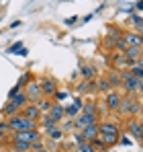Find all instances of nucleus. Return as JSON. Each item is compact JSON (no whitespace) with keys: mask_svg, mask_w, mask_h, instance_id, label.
Segmentation results:
<instances>
[{"mask_svg":"<svg viewBox=\"0 0 143 152\" xmlns=\"http://www.w3.org/2000/svg\"><path fill=\"white\" fill-rule=\"evenodd\" d=\"M121 88L125 91V95L133 97V95L141 93L143 82L137 78V76H133L131 70H121Z\"/></svg>","mask_w":143,"mask_h":152,"instance_id":"f257e3e1","label":"nucleus"},{"mask_svg":"<svg viewBox=\"0 0 143 152\" xmlns=\"http://www.w3.org/2000/svg\"><path fill=\"white\" fill-rule=\"evenodd\" d=\"M4 121H6L10 134H14V132H29V129H39V121H31V119L23 117L21 113L14 115V117H10V119H4Z\"/></svg>","mask_w":143,"mask_h":152,"instance_id":"f03ea898","label":"nucleus"},{"mask_svg":"<svg viewBox=\"0 0 143 152\" xmlns=\"http://www.w3.org/2000/svg\"><path fill=\"white\" fill-rule=\"evenodd\" d=\"M143 111L141 103L137 101V97L133 95V97H129V95H125L123 99H121V105H119V115H127V117H137L139 113Z\"/></svg>","mask_w":143,"mask_h":152,"instance_id":"7ed1b4c3","label":"nucleus"},{"mask_svg":"<svg viewBox=\"0 0 143 152\" xmlns=\"http://www.w3.org/2000/svg\"><path fill=\"white\" fill-rule=\"evenodd\" d=\"M121 99H123V95H121L119 91H110V93H106L104 95V109L106 111H110V113H117L119 111V105H121Z\"/></svg>","mask_w":143,"mask_h":152,"instance_id":"20e7f679","label":"nucleus"},{"mask_svg":"<svg viewBox=\"0 0 143 152\" xmlns=\"http://www.w3.org/2000/svg\"><path fill=\"white\" fill-rule=\"evenodd\" d=\"M92 124H98V115H90V113H80L74 117V129L82 132L86 126H92Z\"/></svg>","mask_w":143,"mask_h":152,"instance_id":"39448f33","label":"nucleus"},{"mask_svg":"<svg viewBox=\"0 0 143 152\" xmlns=\"http://www.w3.org/2000/svg\"><path fill=\"white\" fill-rule=\"evenodd\" d=\"M39 84H41V93H43V97H45V99H53V97H55V93L59 91V88H57V82H55L53 78H49V76L41 78V80H39Z\"/></svg>","mask_w":143,"mask_h":152,"instance_id":"423d86ee","label":"nucleus"},{"mask_svg":"<svg viewBox=\"0 0 143 152\" xmlns=\"http://www.w3.org/2000/svg\"><path fill=\"white\" fill-rule=\"evenodd\" d=\"M125 129H127V134L133 136L139 144H143V140H141V119H137V117H129Z\"/></svg>","mask_w":143,"mask_h":152,"instance_id":"0eeeda50","label":"nucleus"},{"mask_svg":"<svg viewBox=\"0 0 143 152\" xmlns=\"http://www.w3.org/2000/svg\"><path fill=\"white\" fill-rule=\"evenodd\" d=\"M27 97H29V101L31 103H37L39 99H43V93H41V84H39V80H33L31 78V82L27 84Z\"/></svg>","mask_w":143,"mask_h":152,"instance_id":"6e6552de","label":"nucleus"},{"mask_svg":"<svg viewBox=\"0 0 143 152\" xmlns=\"http://www.w3.org/2000/svg\"><path fill=\"white\" fill-rule=\"evenodd\" d=\"M108 66L113 68V70H127V58H125V53H121V51H113L110 56H108Z\"/></svg>","mask_w":143,"mask_h":152,"instance_id":"1a4fd4ad","label":"nucleus"},{"mask_svg":"<svg viewBox=\"0 0 143 152\" xmlns=\"http://www.w3.org/2000/svg\"><path fill=\"white\" fill-rule=\"evenodd\" d=\"M121 127L115 121H98V136H119Z\"/></svg>","mask_w":143,"mask_h":152,"instance_id":"9d476101","label":"nucleus"},{"mask_svg":"<svg viewBox=\"0 0 143 152\" xmlns=\"http://www.w3.org/2000/svg\"><path fill=\"white\" fill-rule=\"evenodd\" d=\"M82 105H84V101H82V99H74V103H68V105H64L66 119H74L76 115H80V113H82Z\"/></svg>","mask_w":143,"mask_h":152,"instance_id":"9b49d317","label":"nucleus"},{"mask_svg":"<svg viewBox=\"0 0 143 152\" xmlns=\"http://www.w3.org/2000/svg\"><path fill=\"white\" fill-rule=\"evenodd\" d=\"M21 115L27 117V119H31V121H39V119L43 117V115H41V111H39V107H37L35 103H29L23 111H21Z\"/></svg>","mask_w":143,"mask_h":152,"instance_id":"f8f14e48","label":"nucleus"},{"mask_svg":"<svg viewBox=\"0 0 143 152\" xmlns=\"http://www.w3.org/2000/svg\"><path fill=\"white\" fill-rule=\"evenodd\" d=\"M80 76H82V80H96L98 70H96L94 64H82L80 66Z\"/></svg>","mask_w":143,"mask_h":152,"instance_id":"ddd939ff","label":"nucleus"},{"mask_svg":"<svg viewBox=\"0 0 143 152\" xmlns=\"http://www.w3.org/2000/svg\"><path fill=\"white\" fill-rule=\"evenodd\" d=\"M47 115H49V117H53V119H55L57 124H59V121H64V119H66V111H64V105H61V103H55V101H53V105H51V109H49Z\"/></svg>","mask_w":143,"mask_h":152,"instance_id":"4468645a","label":"nucleus"},{"mask_svg":"<svg viewBox=\"0 0 143 152\" xmlns=\"http://www.w3.org/2000/svg\"><path fill=\"white\" fill-rule=\"evenodd\" d=\"M82 140H86V142H92L94 138H98V124H92V126H86L82 132Z\"/></svg>","mask_w":143,"mask_h":152,"instance_id":"2eb2a0df","label":"nucleus"},{"mask_svg":"<svg viewBox=\"0 0 143 152\" xmlns=\"http://www.w3.org/2000/svg\"><path fill=\"white\" fill-rule=\"evenodd\" d=\"M123 53H125V58H127V60L137 62V60L143 56V48H139V45H129V48L123 51Z\"/></svg>","mask_w":143,"mask_h":152,"instance_id":"dca6fc26","label":"nucleus"},{"mask_svg":"<svg viewBox=\"0 0 143 152\" xmlns=\"http://www.w3.org/2000/svg\"><path fill=\"white\" fill-rule=\"evenodd\" d=\"M78 93L80 95H92V93H96V80H82L78 84Z\"/></svg>","mask_w":143,"mask_h":152,"instance_id":"f3484780","label":"nucleus"},{"mask_svg":"<svg viewBox=\"0 0 143 152\" xmlns=\"http://www.w3.org/2000/svg\"><path fill=\"white\" fill-rule=\"evenodd\" d=\"M21 113V109L19 107H14L12 103L8 101L2 109H0V115H2V119H10V117H14V115H19Z\"/></svg>","mask_w":143,"mask_h":152,"instance_id":"a211bd4d","label":"nucleus"},{"mask_svg":"<svg viewBox=\"0 0 143 152\" xmlns=\"http://www.w3.org/2000/svg\"><path fill=\"white\" fill-rule=\"evenodd\" d=\"M106 80H108V84H110V88H113V91L121 88V72H119V70H108Z\"/></svg>","mask_w":143,"mask_h":152,"instance_id":"6ab92c4d","label":"nucleus"},{"mask_svg":"<svg viewBox=\"0 0 143 152\" xmlns=\"http://www.w3.org/2000/svg\"><path fill=\"white\" fill-rule=\"evenodd\" d=\"M10 103H12V105H14V107H19V109H21V111H23L25 107H27V105H29V97H27V93H25V91H21V93H19V95H17V97H12V99H10Z\"/></svg>","mask_w":143,"mask_h":152,"instance_id":"aec40b11","label":"nucleus"},{"mask_svg":"<svg viewBox=\"0 0 143 152\" xmlns=\"http://www.w3.org/2000/svg\"><path fill=\"white\" fill-rule=\"evenodd\" d=\"M125 41H127V45H139L141 48V35L137 33V31H125Z\"/></svg>","mask_w":143,"mask_h":152,"instance_id":"412c9836","label":"nucleus"},{"mask_svg":"<svg viewBox=\"0 0 143 152\" xmlns=\"http://www.w3.org/2000/svg\"><path fill=\"white\" fill-rule=\"evenodd\" d=\"M45 134H47V140H53V142H61L66 132L61 129V126H55V127H51V129H47Z\"/></svg>","mask_w":143,"mask_h":152,"instance_id":"4be33fe9","label":"nucleus"},{"mask_svg":"<svg viewBox=\"0 0 143 152\" xmlns=\"http://www.w3.org/2000/svg\"><path fill=\"white\" fill-rule=\"evenodd\" d=\"M59 126L53 117H49V115H43L41 119H39V129H43V132H47V129H51V127Z\"/></svg>","mask_w":143,"mask_h":152,"instance_id":"5701e85b","label":"nucleus"},{"mask_svg":"<svg viewBox=\"0 0 143 152\" xmlns=\"http://www.w3.org/2000/svg\"><path fill=\"white\" fill-rule=\"evenodd\" d=\"M37 107H39V111H41V115H47L49 113V109H51V105H53V99H39V101L35 103Z\"/></svg>","mask_w":143,"mask_h":152,"instance_id":"b1692460","label":"nucleus"},{"mask_svg":"<svg viewBox=\"0 0 143 152\" xmlns=\"http://www.w3.org/2000/svg\"><path fill=\"white\" fill-rule=\"evenodd\" d=\"M96 91L98 93H102V95H106V93H110L113 88H110V84H108V80H106V76L104 78H100V80H96Z\"/></svg>","mask_w":143,"mask_h":152,"instance_id":"393cba45","label":"nucleus"},{"mask_svg":"<svg viewBox=\"0 0 143 152\" xmlns=\"http://www.w3.org/2000/svg\"><path fill=\"white\" fill-rule=\"evenodd\" d=\"M106 35H110V37H115V39H121V37L125 35V31H123L119 25H108L106 27Z\"/></svg>","mask_w":143,"mask_h":152,"instance_id":"a878e982","label":"nucleus"},{"mask_svg":"<svg viewBox=\"0 0 143 152\" xmlns=\"http://www.w3.org/2000/svg\"><path fill=\"white\" fill-rule=\"evenodd\" d=\"M129 25L133 27V31H139V29L143 27V17H141V15H137V12H135V15H131Z\"/></svg>","mask_w":143,"mask_h":152,"instance_id":"bb28decb","label":"nucleus"},{"mask_svg":"<svg viewBox=\"0 0 143 152\" xmlns=\"http://www.w3.org/2000/svg\"><path fill=\"white\" fill-rule=\"evenodd\" d=\"M115 45H117V39L115 37H110V35H104L102 37V48L104 50H115Z\"/></svg>","mask_w":143,"mask_h":152,"instance_id":"cd10ccee","label":"nucleus"},{"mask_svg":"<svg viewBox=\"0 0 143 152\" xmlns=\"http://www.w3.org/2000/svg\"><path fill=\"white\" fill-rule=\"evenodd\" d=\"M82 113H90V115H98L96 113V103L94 101H86L82 105Z\"/></svg>","mask_w":143,"mask_h":152,"instance_id":"c85d7f7f","label":"nucleus"},{"mask_svg":"<svg viewBox=\"0 0 143 152\" xmlns=\"http://www.w3.org/2000/svg\"><path fill=\"white\" fill-rule=\"evenodd\" d=\"M90 144H92L94 152H106V150H108V148H106V144H104V142H102L100 138H94V140H92Z\"/></svg>","mask_w":143,"mask_h":152,"instance_id":"c756f323","label":"nucleus"},{"mask_svg":"<svg viewBox=\"0 0 143 152\" xmlns=\"http://www.w3.org/2000/svg\"><path fill=\"white\" fill-rule=\"evenodd\" d=\"M76 150H78V152H94V148H92V144H90V142L82 140L80 144H76Z\"/></svg>","mask_w":143,"mask_h":152,"instance_id":"7c9ffc66","label":"nucleus"},{"mask_svg":"<svg viewBox=\"0 0 143 152\" xmlns=\"http://www.w3.org/2000/svg\"><path fill=\"white\" fill-rule=\"evenodd\" d=\"M31 78H33V76L29 74V72H23V74H21V78H19V82H17V84H19V86H21V88H23V91H25V84H29V82H31Z\"/></svg>","mask_w":143,"mask_h":152,"instance_id":"2f4dec72","label":"nucleus"},{"mask_svg":"<svg viewBox=\"0 0 143 152\" xmlns=\"http://www.w3.org/2000/svg\"><path fill=\"white\" fill-rule=\"evenodd\" d=\"M8 134H10V132H8L6 121H4V119H0V140H6V138H8Z\"/></svg>","mask_w":143,"mask_h":152,"instance_id":"473e14b6","label":"nucleus"},{"mask_svg":"<svg viewBox=\"0 0 143 152\" xmlns=\"http://www.w3.org/2000/svg\"><path fill=\"white\" fill-rule=\"evenodd\" d=\"M127 48H129V45H127L125 37H121V39H117V45H115V51H121V53H123V51L127 50Z\"/></svg>","mask_w":143,"mask_h":152,"instance_id":"72a5a7b5","label":"nucleus"},{"mask_svg":"<svg viewBox=\"0 0 143 152\" xmlns=\"http://www.w3.org/2000/svg\"><path fill=\"white\" fill-rule=\"evenodd\" d=\"M21 50H23V41H17V43H12V45L8 48V53H17V56H19Z\"/></svg>","mask_w":143,"mask_h":152,"instance_id":"f704fd0d","label":"nucleus"},{"mask_svg":"<svg viewBox=\"0 0 143 152\" xmlns=\"http://www.w3.org/2000/svg\"><path fill=\"white\" fill-rule=\"evenodd\" d=\"M41 148H45V140H37V142H33V144H31V152L41 150Z\"/></svg>","mask_w":143,"mask_h":152,"instance_id":"c9c22d12","label":"nucleus"},{"mask_svg":"<svg viewBox=\"0 0 143 152\" xmlns=\"http://www.w3.org/2000/svg\"><path fill=\"white\" fill-rule=\"evenodd\" d=\"M53 99H55V103H61V101H66V99H68V93H66V91H57Z\"/></svg>","mask_w":143,"mask_h":152,"instance_id":"e433bc0d","label":"nucleus"},{"mask_svg":"<svg viewBox=\"0 0 143 152\" xmlns=\"http://www.w3.org/2000/svg\"><path fill=\"white\" fill-rule=\"evenodd\" d=\"M131 72H133V76H137V78L143 82V68H139V66H133V68H131Z\"/></svg>","mask_w":143,"mask_h":152,"instance_id":"4c0bfd02","label":"nucleus"},{"mask_svg":"<svg viewBox=\"0 0 143 152\" xmlns=\"http://www.w3.org/2000/svg\"><path fill=\"white\" fill-rule=\"evenodd\" d=\"M21 91H23V88H21V86H19V84H14V86H12V88H10V93H8V101H10V99H12V97H17V95H19V93H21Z\"/></svg>","mask_w":143,"mask_h":152,"instance_id":"58836bf2","label":"nucleus"},{"mask_svg":"<svg viewBox=\"0 0 143 152\" xmlns=\"http://www.w3.org/2000/svg\"><path fill=\"white\" fill-rule=\"evenodd\" d=\"M78 21H80V17H78V15H76V17H68V19L64 21V25H66V27H72V25H76Z\"/></svg>","mask_w":143,"mask_h":152,"instance_id":"ea45409f","label":"nucleus"},{"mask_svg":"<svg viewBox=\"0 0 143 152\" xmlns=\"http://www.w3.org/2000/svg\"><path fill=\"white\" fill-rule=\"evenodd\" d=\"M133 10H137V15H141V12H143V0L133 2Z\"/></svg>","mask_w":143,"mask_h":152,"instance_id":"a19ab883","label":"nucleus"},{"mask_svg":"<svg viewBox=\"0 0 143 152\" xmlns=\"http://www.w3.org/2000/svg\"><path fill=\"white\" fill-rule=\"evenodd\" d=\"M47 146L51 148V152H55L57 148H59V142H53V140H47ZM47 146H45V148H47Z\"/></svg>","mask_w":143,"mask_h":152,"instance_id":"79ce46f5","label":"nucleus"},{"mask_svg":"<svg viewBox=\"0 0 143 152\" xmlns=\"http://www.w3.org/2000/svg\"><path fill=\"white\" fill-rule=\"evenodd\" d=\"M119 144H123V146H131V140L125 138V136H119Z\"/></svg>","mask_w":143,"mask_h":152,"instance_id":"37998d69","label":"nucleus"},{"mask_svg":"<svg viewBox=\"0 0 143 152\" xmlns=\"http://www.w3.org/2000/svg\"><path fill=\"white\" fill-rule=\"evenodd\" d=\"M72 127H74V121H72V119H68V121H64V126H61V129L66 132V129H72Z\"/></svg>","mask_w":143,"mask_h":152,"instance_id":"c03bdc74","label":"nucleus"},{"mask_svg":"<svg viewBox=\"0 0 143 152\" xmlns=\"http://www.w3.org/2000/svg\"><path fill=\"white\" fill-rule=\"evenodd\" d=\"M127 6H123V12H131L133 10V2H125Z\"/></svg>","mask_w":143,"mask_h":152,"instance_id":"a18cd8bd","label":"nucleus"},{"mask_svg":"<svg viewBox=\"0 0 143 152\" xmlns=\"http://www.w3.org/2000/svg\"><path fill=\"white\" fill-rule=\"evenodd\" d=\"M19 25H21V21H12V23H10V29H17Z\"/></svg>","mask_w":143,"mask_h":152,"instance_id":"49530a36","label":"nucleus"},{"mask_svg":"<svg viewBox=\"0 0 143 152\" xmlns=\"http://www.w3.org/2000/svg\"><path fill=\"white\" fill-rule=\"evenodd\" d=\"M35 152H51L49 148H41V150H35Z\"/></svg>","mask_w":143,"mask_h":152,"instance_id":"de8ad7c7","label":"nucleus"},{"mask_svg":"<svg viewBox=\"0 0 143 152\" xmlns=\"http://www.w3.org/2000/svg\"><path fill=\"white\" fill-rule=\"evenodd\" d=\"M10 152H31V150H10Z\"/></svg>","mask_w":143,"mask_h":152,"instance_id":"09e8293b","label":"nucleus"},{"mask_svg":"<svg viewBox=\"0 0 143 152\" xmlns=\"http://www.w3.org/2000/svg\"><path fill=\"white\" fill-rule=\"evenodd\" d=\"M137 33H139V35H141V37H143V27H141V29H139V31H137Z\"/></svg>","mask_w":143,"mask_h":152,"instance_id":"8fccbe9b","label":"nucleus"},{"mask_svg":"<svg viewBox=\"0 0 143 152\" xmlns=\"http://www.w3.org/2000/svg\"><path fill=\"white\" fill-rule=\"evenodd\" d=\"M141 140H143V121H141Z\"/></svg>","mask_w":143,"mask_h":152,"instance_id":"3c124183","label":"nucleus"},{"mask_svg":"<svg viewBox=\"0 0 143 152\" xmlns=\"http://www.w3.org/2000/svg\"><path fill=\"white\" fill-rule=\"evenodd\" d=\"M141 93H143V88H141Z\"/></svg>","mask_w":143,"mask_h":152,"instance_id":"603ef678","label":"nucleus"}]
</instances>
